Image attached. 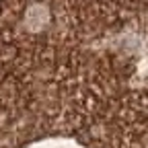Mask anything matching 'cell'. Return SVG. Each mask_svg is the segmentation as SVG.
<instances>
[{
  "mask_svg": "<svg viewBox=\"0 0 148 148\" xmlns=\"http://www.w3.org/2000/svg\"><path fill=\"white\" fill-rule=\"evenodd\" d=\"M33 148H84L82 144L74 142V140H66V138H53V140H45L35 144Z\"/></svg>",
  "mask_w": 148,
  "mask_h": 148,
  "instance_id": "6da1fadb",
  "label": "cell"
}]
</instances>
